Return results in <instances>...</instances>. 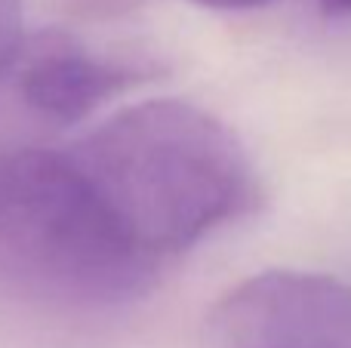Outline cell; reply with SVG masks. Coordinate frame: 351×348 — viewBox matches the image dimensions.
Returning <instances> with one entry per match:
<instances>
[{"label":"cell","mask_w":351,"mask_h":348,"mask_svg":"<svg viewBox=\"0 0 351 348\" xmlns=\"http://www.w3.org/2000/svg\"><path fill=\"white\" fill-rule=\"evenodd\" d=\"M68 151L121 232L158 265L243 216L259 195L241 139L182 99L130 105Z\"/></svg>","instance_id":"cell-1"},{"label":"cell","mask_w":351,"mask_h":348,"mask_svg":"<svg viewBox=\"0 0 351 348\" xmlns=\"http://www.w3.org/2000/svg\"><path fill=\"white\" fill-rule=\"evenodd\" d=\"M154 271L71 151L0 148V293L90 312L139 296Z\"/></svg>","instance_id":"cell-2"},{"label":"cell","mask_w":351,"mask_h":348,"mask_svg":"<svg viewBox=\"0 0 351 348\" xmlns=\"http://www.w3.org/2000/svg\"><path fill=\"white\" fill-rule=\"evenodd\" d=\"M145 77L148 65L96 53L65 31L22 34L0 59V136H10L3 148H31V136L74 127Z\"/></svg>","instance_id":"cell-3"},{"label":"cell","mask_w":351,"mask_h":348,"mask_svg":"<svg viewBox=\"0 0 351 348\" xmlns=\"http://www.w3.org/2000/svg\"><path fill=\"white\" fill-rule=\"evenodd\" d=\"M225 348H351V287L315 271H262L219 299Z\"/></svg>","instance_id":"cell-4"},{"label":"cell","mask_w":351,"mask_h":348,"mask_svg":"<svg viewBox=\"0 0 351 348\" xmlns=\"http://www.w3.org/2000/svg\"><path fill=\"white\" fill-rule=\"evenodd\" d=\"M22 0H0V59L22 40Z\"/></svg>","instance_id":"cell-5"},{"label":"cell","mask_w":351,"mask_h":348,"mask_svg":"<svg viewBox=\"0 0 351 348\" xmlns=\"http://www.w3.org/2000/svg\"><path fill=\"white\" fill-rule=\"evenodd\" d=\"M197 6H210V10H256V6H265L271 0H191Z\"/></svg>","instance_id":"cell-6"},{"label":"cell","mask_w":351,"mask_h":348,"mask_svg":"<svg viewBox=\"0 0 351 348\" xmlns=\"http://www.w3.org/2000/svg\"><path fill=\"white\" fill-rule=\"evenodd\" d=\"M324 16L330 18H342V16H351V0H317Z\"/></svg>","instance_id":"cell-7"}]
</instances>
